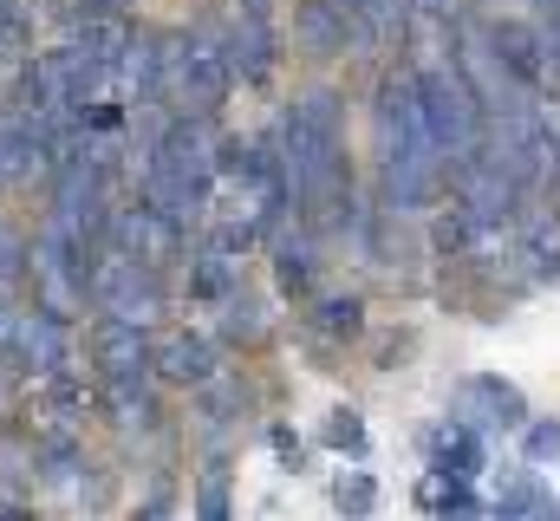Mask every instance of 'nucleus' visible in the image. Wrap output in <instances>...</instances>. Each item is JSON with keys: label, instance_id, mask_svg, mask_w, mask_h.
Here are the masks:
<instances>
[{"label": "nucleus", "instance_id": "obj_1", "mask_svg": "<svg viewBox=\"0 0 560 521\" xmlns=\"http://www.w3.org/2000/svg\"><path fill=\"white\" fill-rule=\"evenodd\" d=\"M280 170H287V196L306 202L313 222H346L352 209V183H346V137H339V92H306L293 99L287 125H280Z\"/></svg>", "mask_w": 560, "mask_h": 521}, {"label": "nucleus", "instance_id": "obj_2", "mask_svg": "<svg viewBox=\"0 0 560 521\" xmlns=\"http://www.w3.org/2000/svg\"><path fill=\"white\" fill-rule=\"evenodd\" d=\"M229 85H235V72L222 59V39H209V33H170L163 39V85H156V99L176 105V118H202L209 125L222 112Z\"/></svg>", "mask_w": 560, "mask_h": 521}, {"label": "nucleus", "instance_id": "obj_3", "mask_svg": "<svg viewBox=\"0 0 560 521\" xmlns=\"http://www.w3.org/2000/svg\"><path fill=\"white\" fill-rule=\"evenodd\" d=\"M418 105H423V130H430L443 170H456L463 157L482 150V130H489L482 105H476V92L463 85V72L450 59H423L418 66Z\"/></svg>", "mask_w": 560, "mask_h": 521}, {"label": "nucleus", "instance_id": "obj_4", "mask_svg": "<svg viewBox=\"0 0 560 521\" xmlns=\"http://www.w3.org/2000/svg\"><path fill=\"white\" fill-rule=\"evenodd\" d=\"M85 293L105 306V320H125V326H150L163 313V287H156V267L118 255V248H98L92 255V280Z\"/></svg>", "mask_w": 560, "mask_h": 521}, {"label": "nucleus", "instance_id": "obj_5", "mask_svg": "<svg viewBox=\"0 0 560 521\" xmlns=\"http://www.w3.org/2000/svg\"><path fill=\"white\" fill-rule=\"evenodd\" d=\"M26 280H33V300H39V313H52V320H72L79 306H85V280H92V260L79 255V248H66L52 229L26 248Z\"/></svg>", "mask_w": 560, "mask_h": 521}, {"label": "nucleus", "instance_id": "obj_6", "mask_svg": "<svg viewBox=\"0 0 560 521\" xmlns=\"http://www.w3.org/2000/svg\"><path fill=\"white\" fill-rule=\"evenodd\" d=\"M450 176H456V209H463L476 229H502V222H515V209H522V183H515L509 170H495L489 150L463 157Z\"/></svg>", "mask_w": 560, "mask_h": 521}, {"label": "nucleus", "instance_id": "obj_7", "mask_svg": "<svg viewBox=\"0 0 560 521\" xmlns=\"http://www.w3.org/2000/svg\"><path fill=\"white\" fill-rule=\"evenodd\" d=\"M105 248L143 260V267H156V260H170L176 248H183V229L163 222L150 202H131V209H112V216H105Z\"/></svg>", "mask_w": 560, "mask_h": 521}, {"label": "nucleus", "instance_id": "obj_8", "mask_svg": "<svg viewBox=\"0 0 560 521\" xmlns=\"http://www.w3.org/2000/svg\"><path fill=\"white\" fill-rule=\"evenodd\" d=\"M482 33H489V53L502 59V72H509L528 99L555 85V72H548V59H541V33H535V26H522V20H495V26H482Z\"/></svg>", "mask_w": 560, "mask_h": 521}, {"label": "nucleus", "instance_id": "obj_9", "mask_svg": "<svg viewBox=\"0 0 560 521\" xmlns=\"http://www.w3.org/2000/svg\"><path fill=\"white\" fill-rule=\"evenodd\" d=\"M222 59H229L235 79L261 85L280 59V39H275V26H268V13H242V7H235V13H229V39H222Z\"/></svg>", "mask_w": 560, "mask_h": 521}, {"label": "nucleus", "instance_id": "obj_10", "mask_svg": "<svg viewBox=\"0 0 560 521\" xmlns=\"http://www.w3.org/2000/svg\"><path fill=\"white\" fill-rule=\"evenodd\" d=\"M528 417V404H522V391L502 385V379H463L456 385V424L463 430H515Z\"/></svg>", "mask_w": 560, "mask_h": 521}, {"label": "nucleus", "instance_id": "obj_11", "mask_svg": "<svg viewBox=\"0 0 560 521\" xmlns=\"http://www.w3.org/2000/svg\"><path fill=\"white\" fill-rule=\"evenodd\" d=\"M13 359L33 372V379H59V372H72V352H66V320H52V313H20L13 320Z\"/></svg>", "mask_w": 560, "mask_h": 521}, {"label": "nucleus", "instance_id": "obj_12", "mask_svg": "<svg viewBox=\"0 0 560 521\" xmlns=\"http://www.w3.org/2000/svg\"><path fill=\"white\" fill-rule=\"evenodd\" d=\"M92 359H98L105 385H138L143 372H150V333L143 326H125V320H98Z\"/></svg>", "mask_w": 560, "mask_h": 521}, {"label": "nucleus", "instance_id": "obj_13", "mask_svg": "<svg viewBox=\"0 0 560 521\" xmlns=\"http://www.w3.org/2000/svg\"><path fill=\"white\" fill-rule=\"evenodd\" d=\"M66 53H79L98 72H118V59L131 53V20L125 13H79L66 33Z\"/></svg>", "mask_w": 560, "mask_h": 521}, {"label": "nucleus", "instance_id": "obj_14", "mask_svg": "<svg viewBox=\"0 0 560 521\" xmlns=\"http://www.w3.org/2000/svg\"><path fill=\"white\" fill-rule=\"evenodd\" d=\"M150 366H156L170 385H209V379H215V352H209V339L176 333V326L150 339Z\"/></svg>", "mask_w": 560, "mask_h": 521}, {"label": "nucleus", "instance_id": "obj_15", "mask_svg": "<svg viewBox=\"0 0 560 521\" xmlns=\"http://www.w3.org/2000/svg\"><path fill=\"white\" fill-rule=\"evenodd\" d=\"M293 39H300V53H313V59H339L346 46H359V39H352V20H346L332 0H293Z\"/></svg>", "mask_w": 560, "mask_h": 521}, {"label": "nucleus", "instance_id": "obj_16", "mask_svg": "<svg viewBox=\"0 0 560 521\" xmlns=\"http://www.w3.org/2000/svg\"><path fill=\"white\" fill-rule=\"evenodd\" d=\"M33 397H39V417H46V430L66 443V437L79 430V417H85V391L72 385V372H59V379H39V385H33Z\"/></svg>", "mask_w": 560, "mask_h": 521}, {"label": "nucleus", "instance_id": "obj_17", "mask_svg": "<svg viewBox=\"0 0 560 521\" xmlns=\"http://www.w3.org/2000/svg\"><path fill=\"white\" fill-rule=\"evenodd\" d=\"M436 470H450L456 483H469V476L482 470V443H476V430L443 424V430H436Z\"/></svg>", "mask_w": 560, "mask_h": 521}, {"label": "nucleus", "instance_id": "obj_18", "mask_svg": "<svg viewBox=\"0 0 560 521\" xmlns=\"http://www.w3.org/2000/svg\"><path fill=\"white\" fill-rule=\"evenodd\" d=\"M105 410H112L118 430H150L156 424V404H150L143 385H105Z\"/></svg>", "mask_w": 560, "mask_h": 521}, {"label": "nucleus", "instance_id": "obj_19", "mask_svg": "<svg viewBox=\"0 0 560 521\" xmlns=\"http://www.w3.org/2000/svg\"><path fill=\"white\" fill-rule=\"evenodd\" d=\"M313 326H319L326 339H352V333L365 326V300H359V293H332V300H319Z\"/></svg>", "mask_w": 560, "mask_h": 521}, {"label": "nucleus", "instance_id": "obj_20", "mask_svg": "<svg viewBox=\"0 0 560 521\" xmlns=\"http://www.w3.org/2000/svg\"><path fill=\"white\" fill-rule=\"evenodd\" d=\"M522 260H528V274H555V267H560V222H555V216H528Z\"/></svg>", "mask_w": 560, "mask_h": 521}, {"label": "nucleus", "instance_id": "obj_21", "mask_svg": "<svg viewBox=\"0 0 560 521\" xmlns=\"http://www.w3.org/2000/svg\"><path fill=\"white\" fill-rule=\"evenodd\" d=\"M235 267H242V260L202 255V260H196V274H189V293H196V300H229V293L242 287V280H235Z\"/></svg>", "mask_w": 560, "mask_h": 521}, {"label": "nucleus", "instance_id": "obj_22", "mask_svg": "<svg viewBox=\"0 0 560 521\" xmlns=\"http://www.w3.org/2000/svg\"><path fill=\"white\" fill-rule=\"evenodd\" d=\"M332 502H339V516H346V521H365L372 509H378V483H372L365 470H346V476H339V489H332Z\"/></svg>", "mask_w": 560, "mask_h": 521}, {"label": "nucleus", "instance_id": "obj_23", "mask_svg": "<svg viewBox=\"0 0 560 521\" xmlns=\"http://www.w3.org/2000/svg\"><path fill=\"white\" fill-rule=\"evenodd\" d=\"M222 326H229V339H261L268 333V320H261V300H248L242 287L222 300Z\"/></svg>", "mask_w": 560, "mask_h": 521}, {"label": "nucleus", "instance_id": "obj_24", "mask_svg": "<svg viewBox=\"0 0 560 521\" xmlns=\"http://www.w3.org/2000/svg\"><path fill=\"white\" fill-rule=\"evenodd\" d=\"M275 280L287 287V293H306V287H313V248H306V242H280Z\"/></svg>", "mask_w": 560, "mask_h": 521}, {"label": "nucleus", "instance_id": "obj_25", "mask_svg": "<svg viewBox=\"0 0 560 521\" xmlns=\"http://www.w3.org/2000/svg\"><path fill=\"white\" fill-rule=\"evenodd\" d=\"M196 521H229V470H202V483H196Z\"/></svg>", "mask_w": 560, "mask_h": 521}, {"label": "nucleus", "instance_id": "obj_26", "mask_svg": "<svg viewBox=\"0 0 560 521\" xmlns=\"http://www.w3.org/2000/svg\"><path fill=\"white\" fill-rule=\"evenodd\" d=\"M326 443H332V450H365V424H359V410L339 404V410L326 417Z\"/></svg>", "mask_w": 560, "mask_h": 521}, {"label": "nucleus", "instance_id": "obj_27", "mask_svg": "<svg viewBox=\"0 0 560 521\" xmlns=\"http://www.w3.org/2000/svg\"><path fill=\"white\" fill-rule=\"evenodd\" d=\"M456 489H463V483H456L450 470H430V476L418 483V502H423V509H443V502H450Z\"/></svg>", "mask_w": 560, "mask_h": 521}, {"label": "nucleus", "instance_id": "obj_28", "mask_svg": "<svg viewBox=\"0 0 560 521\" xmlns=\"http://www.w3.org/2000/svg\"><path fill=\"white\" fill-rule=\"evenodd\" d=\"M20 274H26V242H20V235H7V229H0V287H13V280H20Z\"/></svg>", "mask_w": 560, "mask_h": 521}, {"label": "nucleus", "instance_id": "obj_29", "mask_svg": "<svg viewBox=\"0 0 560 521\" xmlns=\"http://www.w3.org/2000/svg\"><path fill=\"white\" fill-rule=\"evenodd\" d=\"M528 456H535V463H548V456H560V424H555V417L528 424Z\"/></svg>", "mask_w": 560, "mask_h": 521}, {"label": "nucleus", "instance_id": "obj_30", "mask_svg": "<svg viewBox=\"0 0 560 521\" xmlns=\"http://www.w3.org/2000/svg\"><path fill=\"white\" fill-rule=\"evenodd\" d=\"M535 33H541V59H548V72L560 79V20H541Z\"/></svg>", "mask_w": 560, "mask_h": 521}, {"label": "nucleus", "instance_id": "obj_31", "mask_svg": "<svg viewBox=\"0 0 560 521\" xmlns=\"http://www.w3.org/2000/svg\"><path fill=\"white\" fill-rule=\"evenodd\" d=\"M436 516H443V521H476L482 509H476V496H469V489H456V496H450V502H443Z\"/></svg>", "mask_w": 560, "mask_h": 521}, {"label": "nucleus", "instance_id": "obj_32", "mask_svg": "<svg viewBox=\"0 0 560 521\" xmlns=\"http://www.w3.org/2000/svg\"><path fill=\"white\" fill-rule=\"evenodd\" d=\"M268 443H275V456L287 463V470H300V437H293V430H275Z\"/></svg>", "mask_w": 560, "mask_h": 521}, {"label": "nucleus", "instance_id": "obj_33", "mask_svg": "<svg viewBox=\"0 0 560 521\" xmlns=\"http://www.w3.org/2000/svg\"><path fill=\"white\" fill-rule=\"evenodd\" d=\"M13 320H20V313H7V306H0V359L13 352Z\"/></svg>", "mask_w": 560, "mask_h": 521}, {"label": "nucleus", "instance_id": "obj_34", "mask_svg": "<svg viewBox=\"0 0 560 521\" xmlns=\"http://www.w3.org/2000/svg\"><path fill=\"white\" fill-rule=\"evenodd\" d=\"M131 0H79V13H125Z\"/></svg>", "mask_w": 560, "mask_h": 521}, {"label": "nucleus", "instance_id": "obj_35", "mask_svg": "<svg viewBox=\"0 0 560 521\" xmlns=\"http://www.w3.org/2000/svg\"><path fill=\"white\" fill-rule=\"evenodd\" d=\"M535 13H541V20H560V0H535Z\"/></svg>", "mask_w": 560, "mask_h": 521}, {"label": "nucleus", "instance_id": "obj_36", "mask_svg": "<svg viewBox=\"0 0 560 521\" xmlns=\"http://www.w3.org/2000/svg\"><path fill=\"white\" fill-rule=\"evenodd\" d=\"M13 7H20V0H0V20H13Z\"/></svg>", "mask_w": 560, "mask_h": 521}]
</instances>
